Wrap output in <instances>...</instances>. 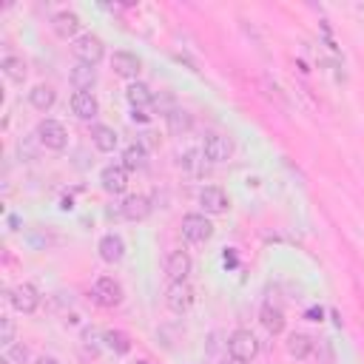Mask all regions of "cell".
Returning <instances> with one entry per match:
<instances>
[{
  "instance_id": "ba28073f",
  "label": "cell",
  "mask_w": 364,
  "mask_h": 364,
  "mask_svg": "<svg viewBox=\"0 0 364 364\" xmlns=\"http://www.w3.org/2000/svg\"><path fill=\"white\" fill-rule=\"evenodd\" d=\"M6 299H9V304H11L17 313H26V316L40 307V293H37V287L28 284V282L14 284V287L6 293Z\"/></svg>"
},
{
  "instance_id": "f1b7e54d",
  "label": "cell",
  "mask_w": 364,
  "mask_h": 364,
  "mask_svg": "<svg viewBox=\"0 0 364 364\" xmlns=\"http://www.w3.org/2000/svg\"><path fill=\"white\" fill-rule=\"evenodd\" d=\"M0 344H3V347L14 344V318H11V316H3V333H0Z\"/></svg>"
},
{
  "instance_id": "484cf974",
  "label": "cell",
  "mask_w": 364,
  "mask_h": 364,
  "mask_svg": "<svg viewBox=\"0 0 364 364\" xmlns=\"http://www.w3.org/2000/svg\"><path fill=\"white\" fill-rule=\"evenodd\" d=\"M145 148L139 145V142H134V145H128L125 151H122V165L128 168V171H136V168H142L145 165Z\"/></svg>"
},
{
  "instance_id": "1f68e13d",
  "label": "cell",
  "mask_w": 364,
  "mask_h": 364,
  "mask_svg": "<svg viewBox=\"0 0 364 364\" xmlns=\"http://www.w3.org/2000/svg\"><path fill=\"white\" fill-rule=\"evenodd\" d=\"M34 364H60V358H54V355H37Z\"/></svg>"
},
{
  "instance_id": "f546056e",
  "label": "cell",
  "mask_w": 364,
  "mask_h": 364,
  "mask_svg": "<svg viewBox=\"0 0 364 364\" xmlns=\"http://www.w3.org/2000/svg\"><path fill=\"white\" fill-rule=\"evenodd\" d=\"M131 119L134 122H151V114L148 111H139V108H131Z\"/></svg>"
},
{
  "instance_id": "4fadbf2b",
  "label": "cell",
  "mask_w": 364,
  "mask_h": 364,
  "mask_svg": "<svg viewBox=\"0 0 364 364\" xmlns=\"http://www.w3.org/2000/svg\"><path fill=\"white\" fill-rule=\"evenodd\" d=\"M68 105H71V114L77 119H94L100 114V102H97L94 91H74Z\"/></svg>"
},
{
  "instance_id": "d6986e66",
  "label": "cell",
  "mask_w": 364,
  "mask_h": 364,
  "mask_svg": "<svg viewBox=\"0 0 364 364\" xmlns=\"http://www.w3.org/2000/svg\"><path fill=\"white\" fill-rule=\"evenodd\" d=\"M68 82H71L74 91H91L94 82H97V68L85 65V63H74L71 71H68Z\"/></svg>"
},
{
  "instance_id": "d4e9b609",
  "label": "cell",
  "mask_w": 364,
  "mask_h": 364,
  "mask_svg": "<svg viewBox=\"0 0 364 364\" xmlns=\"http://www.w3.org/2000/svg\"><path fill=\"white\" fill-rule=\"evenodd\" d=\"M102 341H105V347L114 350L117 355L131 353V338H128L122 330H105V333H102Z\"/></svg>"
},
{
  "instance_id": "8fae6325",
  "label": "cell",
  "mask_w": 364,
  "mask_h": 364,
  "mask_svg": "<svg viewBox=\"0 0 364 364\" xmlns=\"http://www.w3.org/2000/svg\"><path fill=\"white\" fill-rule=\"evenodd\" d=\"M97 256L105 264H119L125 259V239L119 233H102L97 242Z\"/></svg>"
},
{
  "instance_id": "e575fe53",
  "label": "cell",
  "mask_w": 364,
  "mask_h": 364,
  "mask_svg": "<svg viewBox=\"0 0 364 364\" xmlns=\"http://www.w3.org/2000/svg\"><path fill=\"white\" fill-rule=\"evenodd\" d=\"M136 364H148V361H136Z\"/></svg>"
},
{
  "instance_id": "52a82bcc",
  "label": "cell",
  "mask_w": 364,
  "mask_h": 364,
  "mask_svg": "<svg viewBox=\"0 0 364 364\" xmlns=\"http://www.w3.org/2000/svg\"><path fill=\"white\" fill-rule=\"evenodd\" d=\"M199 208L205 210V213H210V216H222V213H228L230 210V196L219 188V185H205V188H199Z\"/></svg>"
},
{
  "instance_id": "2e32d148",
  "label": "cell",
  "mask_w": 364,
  "mask_h": 364,
  "mask_svg": "<svg viewBox=\"0 0 364 364\" xmlns=\"http://www.w3.org/2000/svg\"><path fill=\"white\" fill-rule=\"evenodd\" d=\"M259 321H262V327H264L270 336H282V333H284V324H287L284 310H282L279 304H273L270 299L262 304V310H259Z\"/></svg>"
},
{
  "instance_id": "5b68a950",
  "label": "cell",
  "mask_w": 364,
  "mask_h": 364,
  "mask_svg": "<svg viewBox=\"0 0 364 364\" xmlns=\"http://www.w3.org/2000/svg\"><path fill=\"white\" fill-rule=\"evenodd\" d=\"M259 350H262L259 338H256L250 330H245V327H239V330H233V333L228 336V355L242 358L245 364L253 361V358L259 355Z\"/></svg>"
},
{
  "instance_id": "ffe728a7",
  "label": "cell",
  "mask_w": 364,
  "mask_h": 364,
  "mask_svg": "<svg viewBox=\"0 0 364 364\" xmlns=\"http://www.w3.org/2000/svg\"><path fill=\"white\" fill-rule=\"evenodd\" d=\"M54 102H57V91H54L51 85H46V82L31 85V91H28V105H31L34 111L46 114V111L54 108Z\"/></svg>"
},
{
  "instance_id": "5bb4252c",
  "label": "cell",
  "mask_w": 364,
  "mask_h": 364,
  "mask_svg": "<svg viewBox=\"0 0 364 364\" xmlns=\"http://www.w3.org/2000/svg\"><path fill=\"white\" fill-rule=\"evenodd\" d=\"M191 267H193V262H191L188 250H171L165 256V273L171 282H188Z\"/></svg>"
},
{
  "instance_id": "7a4b0ae2",
  "label": "cell",
  "mask_w": 364,
  "mask_h": 364,
  "mask_svg": "<svg viewBox=\"0 0 364 364\" xmlns=\"http://www.w3.org/2000/svg\"><path fill=\"white\" fill-rule=\"evenodd\" d=\"M34 136H37V142H40L43 148H48V151H63V148L68 145V131H65V125H63L60 119H51V117H46V119L37 122Z\"/></svg>"
},
{
  "instance_id": "cb8c5ba5",
  "label": "cell",
  "mask_w": 364,
  "mask_h": 364,
  "mask_svg": "<svg viewBox=\"0 0 364 364\" xmlns=\"http://www.w3.org/2000/svg\"><path fill=\"white\" fill-rule=\"evenodd\" d=\"M165 125H168V131H171L173 136H182V134H188V131H191L193 117H191L185 108H171V111L165 114Z\"/></svg>"
},
{
  "instance_id": "e0dca14e",
  "label": "cell",
  "mask_w": 364,
  "mask_h": 364,
  "mask_svg": "<svg viewBox=\"0 0 364 364\" xmlns=\"http://www.w3.org/2000/svg\"><path fill=\"white\" fill-rule=\"evenodd\" d=\"M51 31L57 34V37H63V40H68V37H80L77 31H80V14L77 11H68V9H63V11H57L54 17H51Z\"/></svg>"
},
{
  "instance_id": "7c38bea8",
  "label": "cell",
  "mask_w": 364,
  "mask_h": 364,
  "mask_svg": "<svg viewBox=\"0 0 364 364\" xmlns=\"http://www.w3.org/2000/svg\"><path fill=\"white\" fill-rule=\"evenodd\" d=\"M165 304L173 313H188L193 304V287L188 282H171L165 290Z\"/></svg>"
},
{
  "instance_id": "836d02e7",
  "label": "cell",
  "mask_w": 364,
  "mask_h": 364,
  "mask_svg": "<svg viewBox=\"0 0 364 364\" xmlns=\"http://www.w3.org/2000/svg\"><path fill=\"white\" fill-rule=\"evenodd\" d=\"M0 364H14V361H11L9 355H3V358H0Z\"/></svg>"
},
{
  "instance_id": "d6a6232c",
  "label": "cell",
  "mask_w": 364,
  "mask_h": 364,
  "mask_svg": "<svg viewBox=\"0 0 364 364\" xmlns=\"http://www.w3.org/2000/svg\"><path fill=\"white\" fill-rule=\"evenodd\" d=\"M222 364H245V361H242V358H233V355H225Z\"/></svg>"
},
{
  "instance_id": "6da1fadb",
  "label": "cell",
  "mask_w": 364,
  "mask_h": 364,
  "mask_svg": "<svg viewBox=\"0 0 364 364\" xmlns=\"http://www.w3.org/2000/svg\"><path fill=\"white\" fill-rule=\"evenodd\" d=\"M71 51L77 57V63H85V65H100L102 57H105V43L102 37H97L94 31H82L74 43H71Z\"/></svg>"
},
{
  "instance_id": "9c48e42d",
  "label": "cell",
  "mask_w": 364,
  "mask_h": 364,
  "mask_svg": "<svg viewBox=\"0 0 364 364\" xmlns=\"http://www.w3.org/2000/svg\"><path fill=\"white\" fill-rule=\"evenodd\" d=\"M111 68L122 80H136V74L142 71V57L134 54V51H128V48H117L111 54Z\"/></svg>"
},
{
  "instance_id": "603a6c76",
  "label": "cell",
  "mask_w": 364,
  "mask_h": 364,
  "mask_svg": "<svg viewBox=\"0 0 364 364\" xmlns=\"http://www.w3.org/2000/svg\"><path fill=\"white\" fill-rule=\"evenodd\" d=\"M0 71L6 74V80H11V82H23L26 74H28V65H26V60H23L20 54H6V57L0 60Z\"/></svg>"
},
{
  "instance_id": "277c9868",
  "label": "cell",
  "mask_w": 364,
  "mask_h": 364,
  "mask_svg": "<svg viewBox=\"0 0 364 364\" xmlns=\"http://www.w3.org/2000/svg\"><path fill=\"white\" fill-rule=\"evenodd\" d=\"M179 230H182V239L191 242V245H205L210 236H213V222L205 216V213H185L182 222H179Z\"/></svg>"
},
{
  "instance_id": "8992f818",
  "label": "cell",
  "mask_w": 364,
  "mask_h": 364,
  "mask_svg": "<svg viewBox=\"0 0 364 364\" xmlns=\"http://www.w3.org/2000/svg\"><path fill=\"white\" fill-rule=\"evenodd\" d=\"M233 156V139L228 134H205L202 139V159L213 162V165H222Z\"/></svg>"
},
{
  "instance_id": "9a60e30c",
  "label": "cell",
  "mask_w": 364,
  "mask_h": 364,
  "mask_svg": "<svg viewBox=\"0 0 364 364\" xmlns=\"http://www.w3.org/2000/svg\"><path fill=\"white\" fill-rule=\"evenodd\" d=\"M91 145L100 151V154H111L117 145H119V134L114 125H105V122H94L91 125Z\"/></svg>"
},
{
  "instance_id": "ac0fdd59",
  "label": "cell",
  "mask_w": 364,
  "mask_h": 364,
  "mask_svg": "<svg viewBox=\"0 0 364 364\" xmlns=\"http://www.w3.org/2000/svg\"><path fill=\"white\" fill-rule=\"evenodd\" d=\"M313 347H316V338H313L310 333H290V336H287V341H284L287 355H290V358H296V361L310 358V355H313Z\"/></svg>"
},
{
  "instance_id": "3957f363",
  "label": "cell",
  "mask_w": 364,
  "mask_h": 364,
  "mask_svg": "<svg viewBox=\"0 0 364 364\" xmlns=\"http://www.w3.org/2000/svg\"><path fill=\"white\" fill-rule=\"evenodd\" d=\"M91 299H94L100 307L114 310V307H119V304H122L125 290H122V284H119L114 276H100V279L91 284Z\"/></svg>"
},
{
  "instance_id": "4dcf8cb0",
  "label": "cell",
  "mask_w": 364,
  "mask_h": 364,
  "mask_svg": "<svg viewBox=\"0 0 364 364\" xmlns=\"http://www.w3.org/2000/svg\"><path fill=\"white\" fill-rule=\"evenodd\" d=\"M321 316H324V310H321V307H310V310L304 313V318H307V321H321Z\"/></svg>"
},
{
  "instance_id": "30bf717a",
  "label": "cell",
  "mask_w": 364,
  "mask_h": 364,
  "mask_svg": "<svg viewBox=\"0 0 364 364\" xmlns=\"http://www.w3.org/2000/svg\"><path fill=\"white\" fill-rule=\"evenodd\" d=\"M128 168L122 165V162H108L102 171H100V185H102V191L105 193H122L125 188H128Z\"/></svg>"
},
{
  "instance_id": "4316f807",
  "label": "cell",
  "mask_w": 364,
  "mask_h": 364,
  "mask_svg": "<svg viewBox=\"0 0 364 364\" xmlns=\"http://www.w3.org/2000/svg\"><path fill=\"white\" fill-rule=\"evenodd\" d=\"M313 355L318 358V364H333L336 361V350L327 338H316V347H313Z\"/></svg>"
},
{
  "instance_id": "7402d4cb",
  "label": "cell",
  "mask_w": 364,
  "mask_h": 364,
  "mask_svg": "<svg viewBox=\"0 0 364 364\" xmlns=\"http://www.w3.org/2000/svg\"><path fill=\"white\" fill-rule=\"evenodd\" d=\"M125 97H128L131 108H139V111H151V105H154V91L145 82H131L125 88Z\"/></svg>"
},
{
  "instance_id": "44dd1931",
  "label": "cell",
  "mask_w": 364,
  "mask_h": 364,
  "mask_svg": "<svg viewBox=\"0 0 364 364\" xmlns=\"http://www.w3.org/2000/svg\"><path fill=\"white\" fill-rule=\"evenodd\" d=\"M148 210H151V205H148V199H145L142 193H131V196H125V199H122V205H119V213H122L128 222L145 219V216H148Z\"/></svg>"
},
{
  "instance_id": "83f0119b",
  "label": "cell",
  "mask_w": 364,
  "mask_h": 364,
  "mask_svg": "<svg viewBox=\"0 0 364 364\" xmlns=\"http://www.w3.org/2000/svg\"><path fill=\"white\" fill-rule=\"evenodd\" d=\"M6 355H9L11 361H20V364H26V361H28V347L14 341V344H9V347H6Z\"/></svg>"
}]
</instances>
